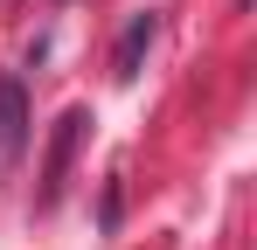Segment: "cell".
Returning a JSON list of instances; mask_svg holds the SVG:
<instances>
[{
	"label": "cell",
	"mask_w": 257,
	"mask_h": 250,
	"mask_svg": "<svg viewBox=\"0 0 257 250\" xmlns=\"http://www.w3.org/2000/svg\"><path fill=\"white\" fill-rule=\"evenodd\" d=\"M21 146H28V90L21 77H0V181L21 167Z\"/></svg>",
	"instance_id": "6da1fadb"
},
{
	"label": "cell",
	"mask_w": 257,
	"mask_h": 250,
	"mask_svg": "<svg viewBox=\"0 0 257 250\" xmlns=\"http://www.w3.org/2000/svg\"><path fill=\"white\" fill-rule=\"evenodd\" d=\"M84 125H90V111H63V125H56L49 160H42V208H56V195H63V174H70V153H77Z\"/></svg>",
	"instance_id": "7a4b0ae2"
},
{
	"label": "cell",
	"mask_w": 257,
	"mask_h": 250,
	"mask_svg": "<svg viewBox=\"0 0 257 250\" xmlns=\"http://www.w3.org/2000/svg\"><path fill=\"white\" fill-rule=\"evenodd\" d=\"M153 35H160V21H153V14H132V21H125V35H118V49H111V77H118V83L139 77V63H146Z\"/></svg>",
	"instance_id": "3957f363"
}]
</instances>
